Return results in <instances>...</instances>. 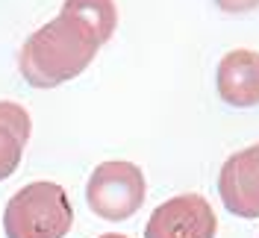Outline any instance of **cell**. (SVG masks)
<instances>
[{"mask_svg":"<svg viewBox=\"0 0 259 238\" xmlns=\"http://www.w3.org/2000/svg\"><path fill=\"white\" fill-rule=\"evenodd\" d=\"M100 47V35L85 21L71 12H59L24 41L18 53V71L32 88H56L80 77L95 62Z\"/></svg>","mask_w":259,"mask_h":238,"instance_id":"1","label":"cell"},{"mask_svg":"<svg viewBox=\"0 0 259 238\" xmlns=\"http://www.w3.org/2000/svg\"><path fill=\"white\" fill-rule=\"evenodd\" d=\"M74 223L68 191L59 182H30L9 197L3 209L6 238H65Z\"/></svg>","mask_w":259,"mask_h":238,"instance_id":"2","label":"cell"},{"mask_svg":"<svg viewBox=\"0 0 259 238\" xmlns=\"http://www.w3.org/2000/svg\"><path fill=\"white\" fill-rule=\"evenodd\" d=\"M145 174L139 165L112 159L100 162L85 185V203L100 221H127L145 203Z\"/></svg>","mask_w":259,"mask_h":238,"instance_id":"3","label":"cell"},{"mask_svg":"<svg viewBox=\"0 0 259 238\" xmlns=\"http://www.w3.org/2000/svg\"><path fill=\"white\" fill-rule=\"evenodd\" d=\"M218 218L200 194H177L153 209L145 238H215Z\"/></svg>","mask_w":259,"mask_h":238,"instance_id":"4","label":"cell"},{"mask_svg":"<svg viewBox=\"0 0 259 238\" xmlns=\"http://www.w3.org/2000/svg\"><path fill=\"white\" fill-rule=\"evenodd\" d=\"M218 194L230 215L259 218V144L233 153L221 165Z\"/></svg>","mask_w":259,"mask_h":238,"instance_id":"5","label":"cell"},{"mask_svg":"<svg viewBox=\"0 0 259 238\" xmlns=\"http://www.w3.org/2000/svg\"><path fill=\"white\" fill-rule=\"evenodd\" d=\"M215 85L227 106L236 109L259 106V53L250 47L230 50L218 62Z\"/></svg>","mask_w":259,"mask_h":238,"instance_id":"6","label":"cell"},{"mask_svg":"<svg viewBox=\"0 0 259 238\" xmlns=\"http://www.w3.org/2000/svg\"><path fill=\"white\" fill-rule=\"evenodd\" d=\"M32 118L21 103L0 100V182L18 171L24 147L30 141Z\"/></svg>","mask_w":259,"mask_h":238,"instance_id":"7","label":"cell"},{"mask_svg":"<svg viewBox=\"0 0 259 238\" xmlns=\"http://www.w3.org/2000/svg\"><path fill=\"white\" fill-rule=\"evenodd\" d=\"M62 12H71V15H77L80 21H85V24L100 35L103 44L112 38L115 27H118L115 0H65Z\"/></svg>","mask_w":259,"mask_h":238,"instance_id":"8","label":"cell"},{"mask_svg":"<svg viewBox=\"0 0 259 238\" xmlns=\"http://www.w3.org/2000/svg\"><path fill=\"white\" fill-rule=\"evenodd\" d=\"M215 6L230 12V15H244V12L259 9V0H215Z\"/></svg>","mask_w":259,"mask_h":238,"instance_id":"9","label":"cell"},{"mask_svg":"<svg viewBox=\"0 0 259 238\" xmlns=\"http://www.w3.org/2000/svg\"><path fill=\"white\" fill-rule=\"evenodd\" d=\"M100 238H127V235H121V232H109V235H100Z\"/></svg>","mask_w":259,"mask_h":238,"instance_id":"10","label":"cell"}]
</instances>
